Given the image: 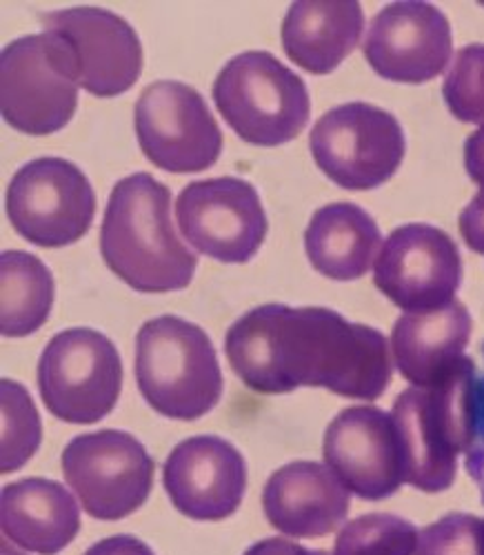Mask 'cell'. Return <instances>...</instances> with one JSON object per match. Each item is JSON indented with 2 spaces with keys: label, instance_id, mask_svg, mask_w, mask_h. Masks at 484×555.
I'll return each instance as SVG.
<instances>
[{
  "label": "cell",
  "instance_id": "6da1fadb",
  "mask_svg": "<svg viewBox=\"0 0 484 555\" xmlns=\"http://www.w3.org/2000/svg\"><path fill=\"white\" fill-rule=\"evenodd\" d=\"M225 353L233 374L265 396L322 387L378 400L394 374L390 340L327 307H256L233 322Z\"/></svg>",
  "mask_w": 484,
  "mask_h": 555
},
{
  "label": "cell",
  "instance_id": "7a4b0ae2",
  "mask_svg": "<svg viewBox=\"0 0 484 555\" xmlns=\"http://www.w3.org/2000/svg\"><path fill=\"white\" fill-rule=\"evenodd\" d=\"M171 192L150 173L118 180L103 227L101 254L107 267L140 294L184 289L199 267L171 222Z\"/></svg>",
  "mask_w": 484,
  "mask_h": 555
},
{
  "label": "cell",
  "instance_id": "3957f363",
  "mask_svg": "<svg viewBox=\"0 0 484 555\" xmlns=\"http://www.w3.org/2000/svg\"><path fill=\"white\" fill-rule=\"evenodd\" d=\"M475 369L467 358L438 385L409 387L396 398L392 418L407 485L441 493L456 482L458 455L471 449L475 436Z\"/></svg>",
  "mask_w": 484,
  "mask_h": 555
},
{
  "label": "cell",
  "instance_id": "277c9868",
  "mask_svg": "<svg viewBox=\"0 0 484 555\" xmlns=\"http://www.w3.org/2000/svg\"><path fill=\"white\" fill-rule=\"evenodd\" d=\"M136 383L148 404L174 421L203 418L225 387L209 336L178 315H161L140 327Z\"/></svg>",
  "mask_w": 484,
  "mask_h": 555
},
{
  "label": "cell",
  "instance_id": "5b68a950",
  "mask_svg": "<svg viewBox=\"0 0 484 555\" xmlns=\"http://www.w3.org/2000/svg\"><path fill=\"white\" fill-rule=\"evenodd\" d=\"M212 96L225 122L256 147L292 143L311 114L305 80L269 52L231 59L216 76Z\"/></svg>",
  "mask_w": 484,
  "mask_h": 555
},
{
  "label": "cell",
  "instance_id": "8992f818",
  "mask_svg": "<svg viewBox=\"0 0 484 555\" xmlns=\"http://www.w3.org/2000/svg\"><path fill=\"white\" fill-rule=\"evenodd\" d=\"M78 87L72 48L54 31L16 38L0 56V112L23 133L61 131L78 107Z\"/></svg>",
  "mask_w": 484,
  "mask_h": 555
},
{
  "label": "cell",
  "instance_id": "52a82bcc",
  "mask_svg": "<svg viewBox=\"0 0 484 555\" xmlns=\"http://www.w3.org/2000/svg\"><path fill=\"white\" fill-rule=\"evenodd\" d=\"M123 389L116 345L101 332L67 330L47 343L38 360L44 406L69 425H93L114 411Z\"/></svg>",
  "mask_w": 484,
  "mask_h": 555
},
{
  "label": "cell",
  "instance_id": "ba28073f",
  "mask_svg": "<svg viewBox=\"0 0 484 555\" xmlns=\"http://www.w3.org/2000/svg\"><path fill=\"white\" fill-rule=\"evenodd\" d=\"M309 147L318 169L337 188L367 192L398 171L407 143L396 116L369 103H347L318 118Z\"/></svg>",
  "mask_w": 484,
  "mask_h": 555
},
{
  "label": "cell",
  "instance_id": "9c48e42d",
  "mask_svg": "<svg viewBox=\"0 0 484 555\" xmlns=\"http://www.w3.org/2000/svg\"><path fill=\"white\" fill-rule=\"evenodd\" d=\"M63 474L85 512L110 522L131 516L150 498L154 460L131 434L103 429L65 447Z\"/></svg>",
  "mask_w": 484,
  "mask_h": 555
},
{
  "label": "cell",
  "instance_id": "30bf717a",
  "mask_svg": "<svg viewBox=\"0 0 484 555\" xmlns=\"http://www.w3.org/2000/svg\"><path fill=\"white\" fill-rule=\"evenodd\" d=\"M136 135L148 160L171 173H196L216 165L222 131L196 89L158 80L142 89L133 109Z\"/></svg>",
  "mask_w": 484,
  "mask_h": 555
},
{
  "label": "cell",
  "instance_id": "8fae6325",
  "mask_svg": "<svg viewBox=\"0 0 484 555\" xmlns=\"http://www.w3.org/2000/svg\"><path fill=\"white\" fill-rule=\"evenodd\" d=\"M5 207L25 241L54 249L74 245L87 234L95 216V194L74 163L50 156L14 173Z\"/></svg>",
  "mask_w": 484,
  "mask_h": 555
},
{
  "label": "cell",
  "instance_id": "7c38bea8",
  "mask_svg": "<svg viewBox=\"0 0 484 555\" xmlns=\"http://www.w3.org/2000/svg\"><path fill=\"white\" fill-rule=\"evenodd\" d=\"M176 220L193 249L229 264L250 262L269 229L258 192L231 176L189 182L176 201Z\"/></svg>",
  "mask_w": 484,
  "mask_h": 555
},
{
  "label": "cell",
  "instance_id": "4fadbf2b",
  "mask_svg": "<svg viewBox=\"0 0 484 555\" xmlns=\"http://www.w3.org/2000/svg\"><path fill=\"white\" fill-rule=\"evenodd\" d=\"M373 283L405 313H424L456 300L462 260L447 231L431 224L394 229L380 247Z\"/></svg>",
  "mask_w": 484,
  "mask_h": 555
},
{
  "label": "cell",
  "instance_id": "5bb4252c",
  "mask_svg": "<svg viewBox=\"0 0 484 555\" xmlns=\"http://www.w3.org/2000/svg\"><path fill=\"white\" fill-rule=\"evenodd\" d=\"M324 465L362 500H384L405 482L403 451L392 413L349 406L331 421L322 442Z\"/></svg>",
  "mask_w": 484,
  "mask_h": 555
},
{
  "label": "cell",
  "instance_id": "9a60e30c",
  "mask_svg": "<svg viewBox=\"0 0 484 555\" xmlns=\"http://www.w3.org/2000/svg\"><path fill=\"white\" fill-rule=\"evenodd\" d=\"M454 34L447 16L429 3H392L380 10L365 38L371 69L394 82L422 85L441 76L451 61Z\"/></svg>",
  "mask_w": 484,
  "mask_h": 555
},
{
  "label": "cell",
  "instance_id": "2e32d148",
  "mask_svg": "<svg viewBox=\"0 0 484 555\" xmlns=\"http://www.w3.org/2000/svg\"><path fill=\"white\" fill-rule=\"evenodd\" d=\"M44 31L67 40L78 85L99 99L131 89L142 72V44L133 27L101 8H72L42 16Z\"/></svg>",
  "mask_w": 484,
  "mask_h": 555
},
{
  "label": "cell",
  "instance_id": "e0dca14e",
  "mask_svg": "<svg viewBox=\"0 0 484 555\" xmlns=\"http://www.w3.org/2000/svg\"><path fill=\"white\" fill-rule=\"evenodd\" d=\"M163 482L182 516L216 522L238 512L247 489V465L225 438L193 436L169 453Z\"/></svg>",
  "mask_w": 484,
  "mask_h": 555
},
{
  "label": "cell",
  "instance_id": "ac0fdd59",
  "mask_svg": "<svg viewBox=\"0 0 484 555\" xmlns=\"http://www.w3.org/2000/svg\"><path fill=\"white\" fill-rule=\"evenodd\" d=\"M349 493L327 465L298 460L271 474L263 508L269 525L289 538H322L347 520Z\"/></svg>",
  "mask_w": 484,
  "mask_h": 555
},
{
  "label": "cell",
  "instance_id": "d6986e66",
  "mask_svg": "<svg viewBox=\"0 0 484 555\" xmlns=\"http://www.w3.org/2000/svg\"><path fill=\"white\" fill-rule=\"evenodd\" d=\"M473 320L460 300L424 311L405 313L392 332V351L398 372L411 387H433L467 360Z\"/></svg>",
  "mask_w": 484,
  "mask_h": 555
},
{
  "label": "cell",
  "instance_id": "ffe728a7",
  "mask_svg": "<svg viewBox=\"0 0 484 555\" xmlns=\"http://www.w3.org/2000/svg\"><path fill=\"white\" fill-rule=\"evenodd\" d=\"M0 529L5 540L25 551L56 555L80 531V512L74 495L54 480L25 478L0 495Z\"/></svg>",
  "mask_w": 484,
  "mask_h": 555
},
{
  "label": "cell",
  "instance_id": "44dd1931",
  "mask_svg": "<svg viewBox=\"0 0 484 555\" xmlns=\"http://www.w3.org/2000/svg\"><path fill=\"white\" fill-rule=\"evenodd\" d=\"M362 29L356 0H301L284 16L282 48L301 69L324 76L358 48Z\"/></svg>",
  "mask_w": 484,
  "mask_h": 555
},
{
  "label": "cell",
  "instance_id": "7402d4cb",
  "mask_svg": "<svg viewBox=\"0 0 484 555\" xmlns=\"http://www.w3.org/2000/svg\"><path fill=\"white\" fill-rule=\"evenodd\" d=\"M305 251L311 267L331 281H358L380 254V229L362 207L331 203L314 214Z\"/></svg>",
  "mask_w": 484,
  "mask_h": 555
},
{
  "label": "cell",
  "instance_id": "603a6c76",
  "mask_svg": "<svg viewBox=\"0 0 484 555\" xmlns=\"http://www.w3.org/2000/svg\"><path fill=\"white\" fill-rule=\"evenodd\" d=\"M0 332L5 338L29 336L50 318L56 296L54 275L36 256L0 254Z\"/></svg>",
  "mask_w": 484,
  "mask_h": 555
},
{
  "label": "cell",
  "instance_id": "cb8c5ba5",
  "mask_svg": "<svg viewBox=\"0 0 484 555\" xmlns=\"http://www.w3.org/2000/svg\"><path fill=\"white\" fill-rule=\"evenodd\" d=\"M418 529L394 514H367L347 522L331 555H416Z\"/></svg>",
  "mask_w": 484,
  "mask_h": 555
},
{
  "label": "cell",
  "instance_id": "d4e9b609",
  "mask_svg": "<svg viewBox=\"0 0 484 555\" xmlns=\"http://www.w3.org/2000/svg\"><path fill=\"white\" fill-rule=\"evenodd\" d=\"M3 402V457L0 472L14 474L38 451L42 438L40 415L25 387L3 378L0 383Z\"/></svg>",
  "mask_w": 484,
  "mask_h": 555
},
{
  "label": "cell",
  "instance_id": "484cf974",
  "mask_svg": "<svg viewBox=\"0 0 484 555\" xmlns=\"http://www.w3.org/2000/svg\"><path fill=\"white\" fill-rule=\"evenodd\" d=\"M449 112L471 125L484 127V44H467L458 50L443 82Z\"/></svg>",
  "mask_w": 484,
  "mask_h": 555
},
{
  "label": "cell",
  "instance_id": "4316f807",
  "mask_svg": "<svg viewBox=\"0 0 484 555\" xmlns=\"http://www.w3.org/2000/svg\"><path fill=\"white\" fill-rule=\"evenodd\" d=\"M416 555H484V520L447 514L418 531Z\"/></svg>",
  "mask_w": 484,
  "mask_h": 555
},
{
  "label": "cell",
  "instance_id": "83f0119b",
  "mask_svg": "<svg viewBox=\"0 0 484 555\" xmlns=\"http://www.w3.org/2000/svg\"><path fill=\"white\" fill-rule=\"evenodd\" d=\"M458 227L467 247L484 256V194L482 192H477L473 201L462 209Z\"/></svg>",
  "mask_w": 484,
  "mask_h": 555
},
{
  "label": "cell",
  "instance_id": "f1b7e54d",
  "mask_svg": "<svg viewBox=\"0 0 484 555\" xmlns=\"http://www.w3.org/2000/svg\"><path fill=\"white\" fill-rule=\"evenodd\" d=\"M85 555H156V553L133 535H112L89 546Z\"/></svg>",
  "mask_w": 484,
  "mask_h": 555
},
{
  "label": "cell",
  "instance_id": "f546056e",
  "mask_svg": "<svg viewBox=\"0 0 484 555\" xmlns=\"http://www.w3.org/2000/svg\"><path fill=\"white\" fill-rule=\"evenodd\" d=\"M464 167L469 178L484 194V127L473 131L464 143Z\"/></svg>",
  "mask_w": 484,
  "mask_h": 555
},
{
  "label": "cell",
  "instance_id": "4dcf8cb0",
  "mask_svg": "<svg viewBox=\"0 0 484 555\" xmlns=\"http://www.w3.org/2000/svg\"><path fill=\"white\" fill-rule=\"evenodd\" d=\"M242 555H331V553L322 548H305L284 538H269L252 544Z\"/></svg>",
  "mask_w": 484,
  "mask_h": 555
},
{
  "label": "cell",
  "instance_id": "1f68e13d",
  "mask_svg": "<svg viewBox=\"0 0 484 555\" xmlns=\"http://www.w3.org/2000/svg\"><path fill=\"white\" fill-rule=\"evenodd\" d=\"M3 555H23V553H18L12 544H8V540H3Z\"/></svg>",
  "mask_w": 484,
  "mask_h": 555
}]
</instances>
